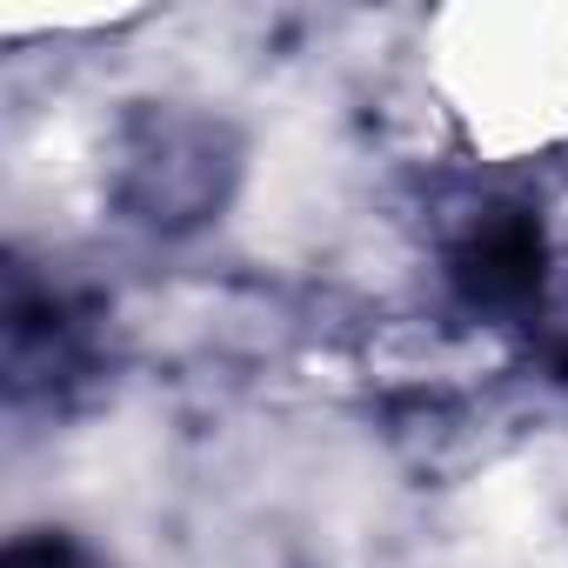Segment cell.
<instances>
[{"instance_id":"obj_1","label":"cell","mask_w":568,"mask_h":568,"mask_svg":"<svg viewBox=\"0 0 568 568\" xmlns=\"http://www.w3.org/2000/svg\"><path fill=\"white\" fill-rule=\"evenodd\" d=\"M541 267H548V241L521 201L475 207L448 247V281L475 315H521L541 295Z\"/></svg>"},{"instance_id":"obj_2","label":"cell","mask_w":568,"mask_h":568,"mask_svg":"<svg viewBox=\"0 0 568 568\" xmlns=\"http://www.w3.org/2000/svg\"><path fill=\"white\" fill-rule=\"evenodd\" d=\"M81 368H88V322L54 288H34L28 274H14V302H8V382H14V395L68 388Z\"/></svg>"},{"instance_id":"obj_3","label":"cell","mask_w":568,"mask_h":568,"mask_svg":"<svg viewBox=\"0 0 568 568\" xmlns=\"http://www.w3.org/2000/svg\"><path fill=\"white\" fill-rule=\"evenodd\" d=\"M0 568H101L81 541H68V535H21L14 548H8V561H0Z\"/></svg>"}]
</instances>
